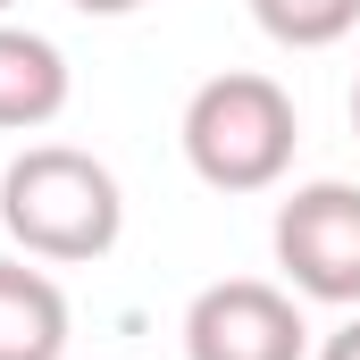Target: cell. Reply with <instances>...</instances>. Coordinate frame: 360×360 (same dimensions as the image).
Returning <instances> with one entry per match:
<instances>
[{"label":"cell","instance_id":"6da1fadb","mask_svg":"<svg viewBox=\"0 0 360 360\" xmlns=\"http://www.w3.org/2000/svg\"><path fill=\"white\" fill-rule=\"evenodd\" d=\"M0 226L25 260H59L84 269L109 260L126 235V193L109 176V160H92L76 143H25L0 176Z\"/></svg>","mask_w":360,"mask_h":360},{"label":"cell","instance_id":"7a4b0ae2","mask_svg":"<svg viewBox=\"0 0 360 360\" xmlns=\"http://www.w3.org/2000/svg\"><path fill=\"white\" fill-rule=\"evenodd\" d=\"M293 143H302L293 92L260 68H226L184 101V160L210 193H269L293 168Z\"/></svg>","mask_w":360,"mask_h":360},{"label":"cell","instance_id":"3957f363","mask_svg":"<svg viewBox=\"0 0 360 360\" xmlns=\"http://www.w3.org/2000/svg\"><path fill=\"white\" fill-rule=\"evenodd\" d=\"M276 269L302 302H327V310H360V184L319 176L293 184L276 201Z\"/></svg>","mask_w":360,"mask_h":360},{"label":"cell","instance_id":"277c9868","mask_svg":"<svg viewBox=\"0 0 360 360\" xmlns=\"http://www.w3.org/2000/svg\"><path fill=\"white\" fill-rule=\"evenodd\" d=\"M184 360H310L302 293L269 276H218L184 310Z\"/></svg>","mask_w":360,"mask_h":360},{"label":"cell","instance_id":"5b68a950","mask_svg":"<svg viewBox=\"0 0 360 360\" xmlns=\"http://www.w3.org/2000/svg\"><path fill=\"white\" fill-rule=\"evenodd\" d=\"M68 51L34 25H8L0 17V134H42L59 109H68Z\"/></svg>","mask_w":360,"mask_h":360},{"label":"cell","instance_id":"8992f818","mask_svg":"<svg viewBox=\"0 0 360 360\" xmlns=\"http://www.w3.org/2000/svg\"><path fill=\"white\" fill-rule=\"evenodd\" d=\"M68 352V293L25 260H0V360H59Z\"/></svg>","mask_w":360,"mask_h":360},{"label":"cell","instance_id":"52a82bcc","mask_svg":"<svg viewBox=\"0 0 360 360\" xmlns=\"http://www.w3.org/2000/svg\"><path fill=\"white\" fill-rule=\"evenodd\" d=\"M260 34L285 42V51H327L360 25V0H252Z\"/></svg>","mask_w":360,"mask_h":360},{"label":"cell","instance_id":"ba28073f","mask_svg":"<svg viewBox=\"0 0 360 360\" xmlns=\"http://www.w3.org/2000/svg\"><path fill=\"white\" fill-rule=\"evenodd\" d=\"M310 360H360V319H344V327H335V335H327Z\"/></svg>","mask_w":360,"mask_h":360},{"label":"cell","instance_id":"9c48e42d","mask_svg":"<svg viewBox=\"0 0 360 360\" xmlns=\"http://www.w3.org/2000/svg\"><path fill=\"white\" fill-rule=\"evenodd\" d=\"M68 8H76V17H134L143 0H68Z\"/></svg>","mask_w":360,"mask_h":360},{"label":"cell","instance_id":"30bf717a","mask_svg":"<svg viewBox=\"0 0 360 360\" xmlns=\"http://www.w3.org/2000/svg\"><path fill=\"white\" fill-rule=\"evenodd\" d=\"M352 134H360V68H352Z\"/></svg>","mask_w":360,"mask_h":360},{"label":"cell","instance_id":"8fae6325","mask_svg":"<svg viewBox=\"0 0 360 360\" xmlns=\"http://www.w3.org/2000/svg\"><path fill=\"white\" fill-rule=\"evenodd\" d=\"M8 8H17V0H0V17H8Z\"/></svg>","mask_w":360,"mask_h":360}]
</instances>
